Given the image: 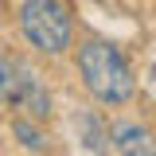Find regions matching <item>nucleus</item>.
I'll return each mask as SVG.
<instances>
[{
  "instance_id": "obj_8",
  "label": "nucleus",
  "mask_w": 156,
  "mask_h": 156,
  "mask_svg": "<svg viewBox=\"0 0 156 156\" xmlns=\"http://www.w3.org/2000/svg\"><path fill=\"white\" fill-rule=\"evenodd\" d=\"M0 16H4V0H0Z\"/></svg>"
},
{
  "instance_id": "obj_2",
  "label": "nucleus",
  "mask_w": 156,
  "mask_h": 156,
  "mask_svg": "<svg viewBox=\"0 0 156 156\" xmlns=\"http://www.w3.org/2000/svg\"><path fill=\"white\" fill-rule=\"evenodd\" d=\"M16 16H20L23 39L35 47L39 55L58 58V55L70 51V43H74V20H70V8L62 0H23Z\"/></svg>"
},
{
  "instance_id": "obj_5",
  "label": "nucleus",
  "mask_w": 156,
  "mask_h": 156,
  "mask_svg": "<svg viewBox=\"0 0 156 156\" xmlns=\"http://www.w3.org/2000/svg\"><path fill=\"white\" fill-rule=\"evenodd\" d=\"M105 129H109V125L101 121L98 109H78V113H74V133H78V140H82V148H90V152H105V148H109Z\"/></svg>"
},
{
  "instance_id": "obj_4",
  "label": "nucleus",
  "mask_w": 156,
  "mask_h": 156,
  "mask_svg": "<svg viewBox=\"0 0 156 156\" xmlns=\"http://www.w3.org/2000/svg\"><path fill=\"white\" fill-rule=\"evenodd\" d=\"M105 140H109V148L121 152V156H148V152H156L152 133L140 129L136 121H113V125L105 129Z\"/></svg>"
},
{
  "instance_id": "obj_7",
  "label": "nucleus",
  "mask_w": 156,
  "mask_h": 156,
  "mask_svg": "<svg viewBox=\"0 0 156 156\" xmlns=\"http://www.w3.org/2000/svg\"><path fill=\"white\" fill-rule=\"evenodd\" d=\"M20 70H23L20 58L0 55V101L4 105H12V94H16V86H20Z\"/></svg>"
},
{
  "instance_id": "obj_6",
  "label": "nucleus",
  "mask_w": 156,
  "mask_h": 156,
  "mask_svg": "<svg viewBox=\"0 0 156 156\" xmlns=\"http://www.w3.org/2000/svg\"><path fill=\"white\" fill-rule=\"evenodd\" d=\"M12 136H16L20 144L27 148V152H47L51 144H47V136H43V129H39L35 117H12Z\"/></svg>"
},
{
  "instance_id": "obj_3",
  "label": "nucleus",
  "mask_w": 156,
  "mask_h": 156,
  "mask_svg": "<svg viewBox=\"0 0 156 156\" xmlns=\"http://www.w3.org/2000/svg\"><path fill=\"white\" fill-rule=\"evenodd\" d=\"M12 105L23 109L27 117H35V121H47L51 117V94H47V86L39 82V74L31 66L20 70V86H16V94H12Z\"/></svg>"
},
{
  "instance_id": "obj_1",
  "label": "nucleus",
  "mask_w": 156,
  "mask_h": 156,
  "mask_svg": "<svg viewBox=\"0 0 156 156\" xmlns=\"http://www.w3.org/2000/svg\"><path fill=\"white\" fill-rule=\"evenodd\" d=\"M78 74H82V86L101 105H125V101H133V90H136L133 70H129L125 55L113 43H105V39H86L78 47Z\"/></svg>"
}]
</instances>
